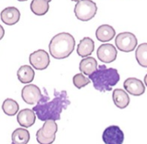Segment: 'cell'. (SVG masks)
Wrapping results in <instances>:
<instances>
[{
	"label": "cell",
	"instance_id": "cell-1",
	"mask_svg": "<svg viewBox=\"0 0 147 144\" xmlns=\"http://www.w3.org/2000/svg\"><path fill=\"white\" fill-rule=\"evenodd\" d=\"M44 92L45 94L42 95L40 100L33 108V111L36 112L38 118L42 121L60 120L62 112L71 103L67 92L65 90L58 92L55 89L53 98L51 99L45 88Z\"/></svg>",
	"mask_w": 147,
	"mask_h": 144
},
{
	"label": "cell",
	"instance_id": "cell-2",
	"mask_svg": "<svg viewBox=\"0 0 147 144\" xmlns=\"http://www.w3.org/2000/svg\"><path fill=\"white\" fill-rule=\"evenodd\" d=\"M89 78L93 82V86L96 90L105 92L113 89V87L119 81L120 76L116 69L107 68L106 65H102L90 75Z\"/></svg>",
	"mask_w": 147,
	"mask_h": 144
},
{
	"label": "cell",
	"instance_id": "cell-3",
	"mask_svg": "<svg viewBox=\"0 0 147 144\" xmlns=\"http://www.w3.org/2000/svg\"><path fill=\"white\" fill-rule=\"evenodd\" d=\"M74 38L70 33H60L53 37L49 44L50 55L56 59H65L74 50Z\"/></svg>",
	"mask_w": 147,
	"mask_h": 144
},
{
	"label": "cell",
	"instance_id": "cell-4",
	"mask_svg": "<svg viewBox=\"0 0 147 144\" xmlns=\"http://www.w3.org/2000/svg\"><path fill=\"white\" fill-rule=\"evenodd\" d=\"M57 131L58 125L55 120H46L42 127L37 131V141L40 144H52L56 139Z\"/></svg>",
	"mask_w": 147,
	"mask_h": 144
},
{
	"label": "cell",
	"instance_id": "cell-5",
	"mask_svg": "<svg viewBox=\"0 0 147 144\" xmlns=\"http://www.w3.org/2000/svg\"><path fill=\"white\" fill-rule=\"evenodd\" d=\"M97 6L96 3L90 0L78 1L75 5L74 13L77 19L83 22L92 20L96 15Z\"/></svg>",
	"mask_w": 147,
	"mask_h": 144
},
{
	"label": "cell",
	"instance_id": "cell-6",
	"mask_svg": "<svg viewBox=\"0 0 147 144\" xmlns=\"http://www.w3.org/2000/svg\"><path fill=\"white\" fill-rule=\"evenodd\" d=\"M115 44L119 50L123 52H131L138 44V39L133 33L130 32L120 33L115 38Z\"/></svg>",
	"mask_w": 147,
	"mask_h": 144
},
{
	"label": "cell",
	"instance_id": "cell-7",
	"mask_svg": "<svg viewBox=\"0 0 147 144\" xmlns=\"http://www.w3.org/2000/svg\"><path fill=\"white\" fill-rule=\"evenodd\" d=\"M102 139L105 144H122L124 135L119 127L111 125L103 131Z\"/></svg>",
	"mask_w": 147,
	"mask_h": 144
},
{
	"label": "cell",
	"instance_id": "cell-8",
	"mask_svg": "<svg viewBox=\"0 0 147 144\" xmlns=\"http://www.w3.org/2000/svg\"><path fill=\"white\" fill-rule=\"evenodd\" d=\"M29 62L37 70H44L50 64V58L48 53L43 49H39L31 53Z\"/></svg>",
	"mask_w": 147,
	"mask_h": 144
},
{
	"label": "cell",
	"instance_id": "cell-9",
	"mask_svg": "<svg viewBox=\"0 0 147 144\" xmlns=\"http://www.w3.org/2000/svg\"><path fill=\"white\" fill-rule=\"evenodd\" d=\"M42 95L40 89L36 85H27L22 90V98L25 103L29 105L37 104L40 100Z\"/></svg>",
	"mask_w": 147,
	"mask_h": 144
},
{
	"label": "cell",
	"instance_id": "cell-10",
	"mask_svg": "<svg viewBox=\"0 0 147 144\" xmlns=\"http://www.w3.org/2000/svg\"><path fill=\"white\" fill-rule=\"evenodd\" d=\"M96 55L100 61L105 63H110L116 60L117 51L112 44H103L98 48Z\"/></svg>",
	"mask_w": 147,
	"mask_h": 144
},
{
	"label": "cell",
	"instance_id": "cell-11",
	"mask_svg": "<svg viewBox=\"0 0 147 144\" xmlns=\"http://www.w3.org/2000/svg\"><path fill=\"white\" fill-rule=\"evenodd\" d=\"M123 87L128 94L138 96L144 94L146 87L141 80L136 78H128L123 83Z\"/></svg>",
	"mask_w": 147,
	"mask_h": 144
},
{
	"label": "cell",
	"instance_id": "cell-12",
	"mask_svg": "<svg viewBox=\"0 0 147 144\" xmlns=\"http://www.w3.org/2000/svg\"><path fill=\"white\" fill-rule=\"evenodd\" d=\"M20 19V12L14 6H9L4 8L1 13V20L5 24L14 25Z\"/></svg>",
	"mask_w": 147,
	"mask_h": 144
},
{
	"label": "cell",
	"instance_id": "cell-13",
	"mask_svg": "<svg viewBox=\"0 0 147 144\" xmlns=\"http://www.w3.org/2000/svg\"><path fill=\"white\" fill-rule=\"evenodd\" d=\"M36 114L31 109H24L18 113L17 120L18 123L24 128H30L36 122Z\"/></svg>",
	"mask_w": 147,
	"mask_h": 144
},
{
	"label": "cell",
	"instance_id": "cell-14",
	"mask_svg": "<svg viewBox=\"0 0 147 144\" xmlns=\"http://www.w3.org/2000/svg\"><path fill=\"white\" fill-rule=\"evenodd\" d=\"M94 42L92 39L86 37L80 41L77 46V53L82 58L88 57L93 53L94 50Z\"/></svg>",
	"mask_w": 147,
	"mask_h": 144
},
{
	"label": "cell",
	"instance_id": "cell-15",
	"mask_svg": "<svg viewBox=\"0 0 147 144\" xmlns=\"http://www.w3.org/2000/svg\"><path fill=\"white\" fill-rule=\"evenodd\" d=\"M115 30L113 26L108 24H103L100 26L96 31V39L102 42L110 41L115 36Z\"/></svg>",
	"mask_w": 147,
	"mask_h": 144
},
{
	"label": "cell",
	"instance_id": "cell-16",
	"mask_svg": "<svg viewBox=\"0 0 147 144\" xmlns=\"http://www.w3.org/2000/svg\"><path fill=\"white\" fill-rule=\"evenodd\" d=\"M113 99L115 105L120 109L126 108L130 103L128 94L122 89H115L113 93Z\"/></svg>",
	"mask_w": 147,
	"mask_h": 144
},
{
	"label": "cell",
	"instance_id": "cell-17",
	"mask_svg": "<svg viewBox=\"0 0 147 144\" xmlns=\"http://www.w3.org/2000/svg\"><path fill=\"white\" fill-rule=\"evenodd\" d=\"M18 80L23 84H27L33 81L35 77V71L29 65H23L17 72Z\"/></svg>",
	"mask_w": 147,
	"mask_h": 144
},
{
	"label": "cell",
	"instance_id": "cell-18",
	"mask_svg": "<svg viewBox=\"0 0 147 144\" xmlns=\"http://www.w3.org/2000/svg\"><path fill=\"white\" fill-rule=\"evenodd\" d=\"M79 69L87 76H90L97 69V61L93 57H88L81 61Z\"/></svg>",
	"mask_w": 147,
	"mask_h": 144
},
{
	"label": "cell",
	"instance_id": "cell-19",
	"mask_svg": "<svg viewBox=\"0 0 147 144\" xmlns=\"http://www.w3.org/2000/svg\"><path fill=\"white\" fill-rule=\"evenodd\" d=\"M50 1L51 0H33L31 3V11L36 15H44L49 11Z\"/></svg>",
	"mask_w": 147,
	"mask_h": 144
},
{
	"label": "cell",
	"instance_id": "cell-20",
	"mask_svg": "<svg viewBox=\"0 0 147 144\" xmlns=\"http://www.w3.org/2000/svg\"><path fill=\"white\" fill-rule=\"evenodd\" d=\"M30 140V133L26 129L18 128L13 132L12 141L14 144H27Z\"/></svg>",
	"mask_w": 147,
	"mask_h": 144
},
{
	"label": "cell",
	"instance_id": "cell-21",
	"mask_svg": "<svg viewBox=\"0 0 147 144\" xmlns=\"http://www.w3.org/2000/svg\"><path fill=\"white\" fill-rule=\"evenodd\" d=\"M19 105L12 98H6L2 104V110L4 114L9 116H15L19 111Z\"/></svg>",
	"mask_w": 147,
	"mask_h": 144
},
{
	"label": "cell",
	"instance_id": "cell-22",
	"mask_svg": "<svg viewBox=\"0 0 147 144\" xmlns=\"http://www.w3.org/2000/svg\"><path fill=\"white\" fill-rule=\"evenodd\" d=\"M135 58L140 66L146 68L147 67V44L143 43L139 45L135 51Z\"/></svg>",
	"mask_w": 147,
	"mask_h": 144
},
{
	"label": "cell",
	"instance_id": "cell-23",
	"mask_svg": "<svg viewBox=\"0 0 147 144\" xmlns=\"http://www.w3.org/2000/svg\"><path fill=\"white\" fill-rule=\"evenodd\" d=\"M90 80L88 78H87L83 74L80 73H77L73 77V83L74 86L78 89H81L82 87H84L86 85L90 83Z\"/></svg>",
	"mask_w": 147,
	"mask_h": 144
},
{
	"label": "cell",
	"instance_id": "cell-24",
	"mask_svg": "<svg viewBox=\"0 0 147 144\" xmlns=\"http://www.w3.org/2000/svg\"><path fill=\"white\" fill-rule=\"evenodd\" d=\"M4 33H5V31L4 28H3V26L0 24V40L4 38Z\"/></svg>",
	"mask_w": 147,
	"mask_h": 144
},
{
	"label": "cell",
	"instance_id": "cell-25",
	"mask_svg": "<svg viewBox=\"0 0 147 144\" xmlns=\"http://www.w3.org/2000/svg\"><path fill=\"white\" fill-rule=\"evenodd\" d=\"M11 144H14V143H11Z\"/></svg>",
	"mask_w": 147,
	"mask_h": 144
}]
</instances>
